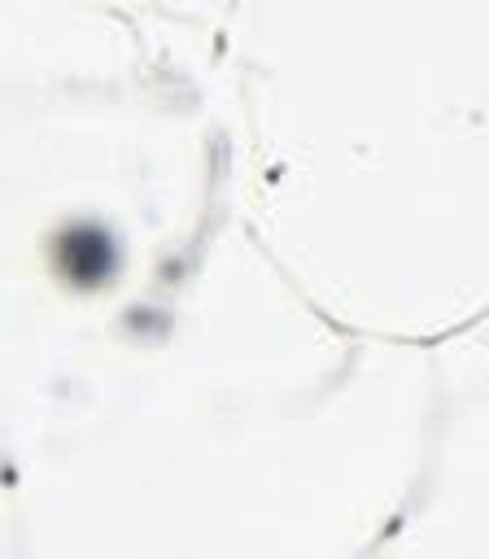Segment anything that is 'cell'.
<instances>
[{"label":"cell","instance_id":"obj_1","mask_svg":"<svg viewBox=\"0 0 489 559\" xmlns=\"http://www.w3.org/2000/svg\"><path fill=\"white\" fill-rule=\"evenodd\" d=\"M57 253V271L74 284V288H100L109 284L114 266H118V249H114V236L96 223H74L57 236L52 245Z\"/></svg>","mask_w":489,"mask_h":559}]
</instances>
